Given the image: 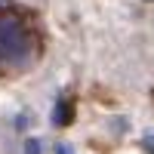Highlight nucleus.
I'll list each match as a JSON object with an SVG mask.
<instances>
[{
	"instance_id": "2",
	"label": "nucleus",
	"mask_w": 154,
	"mask_h": 154,
	"mask_svg": "<svg viewBox=\"0 0 154 154\" xmlns=\"http://www.w3.org/2000/svg\"><path fill=\"white\" fill-rule=\"evenodd\" d=\"M142 148H145L148 154H154V133H148V136L142 139Z\"/></svg>"
},
{
	"instance_id": "4",
	"label": "nucleus",
	"mask_w": 154,
	"mask_h": 154,
	"mask_svg": "<svg viewBox=\"0 0 154 154\" xmlns=\"http://www.w3.org/2000/svg\"><path fill=\"white\" fill-rule=\"evenodd\" d=\"M59 154H74L71 148H65V145H59Z\"/></svg>"
},
{
	"instance_id": "1",
	"label": "nucleus",
	"mask_w": 154,
	"mask_h": 154,
	"mask_svg": "<svg viewBox=\"0 0 154 154\" xmlns=\"http://www.w3.org/2000/svg\"><path fill=\"white\" fill-rule=\"evenodd\" d=\"M31 56V37L19 25V19H0V62L22 65Z\"/></svg>"
},
{
	"instance_id": "3",
	"label": "nucleus",
	"mask_w": 154,
	"mask_h": 154,
	"mask_svg": "<svg viewBox=\"0 0 154 154\" xmlns=\"http://www.w3.org/2000/svg\"><path fill=\"white\" fill-rule=\"evenodd\" d=\"M28 154H40V142H37V139L28 142Z\"/></svg>"
}]
</instances>
